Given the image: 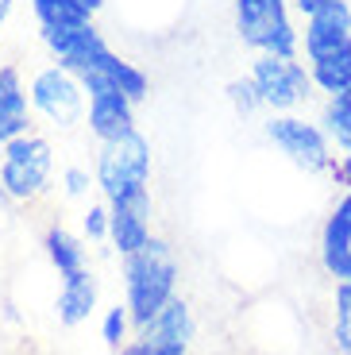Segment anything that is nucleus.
<instances>
[{"mask_svg": "<svg viewBox=\"0 0 351 355\" xmlns=\"http://www.w3.org/2000/svg\"><path fill=\"white\" fill-rule=\"evenodd\" d=\"M309 73H313V85L320 93H328V97L351 89V46H343L336 54H325V58H313Z\"/></svg>", "mask_w": 351, "mask_h": 355, "instance_id": "a211bd4d", "label": "nucleus"}, {"mask_svg": "<svg viewBox=\"0 0 351 355\" xmlns=\"http://www.w3.org/2000/svg\"><path fill=\"white\" fill-rule=\"evenodd\" d=\"M54 155L51 143L43 135H19L4 147V162H0V189L12 201H35L46 186H51Z\"/></svg>", "mask_w": 351, "mask_h": 355, "instance_id": "20e7f679", "label": "nucleus"}, {"mask_svg": "<svg viewBox=\"0 0 351 355\" xmlns=\"http://www.w3.org/2000/svg\"><path fill=\"white\" fill-rule=\"evenodd\" d=\"M43 248H46V259H51V266L58 270L62 278H70V275H78V270H85V248H81V240L74 236V232H66L62 224L46 228Z\"/></svg>", "mask_w": 351, "mask_h": 355, "instance_id": "dca6fc26", "label": "nucleus"}, {"mask_svg": "<svg viewBox=\"0 0 351 355\" xmlns=\"http://www.w3.org/2000/svg\"><path fill=\"white\" fill-rule=\"evenodd\" d=\"M228 101H232V108H236L239 116H251V112L263 108V97H259V85L251 81V73H247V78L228 81Z\"/></svg>", "mask_w": 351, "mask_h": 355, "instance_id": "b1692460", "label": "nucleus"}, {"mask_svg": "<svg viewBox=\"0 0 351 355\" xmlns=\"http://www.w3.org/2000/svg\"><path fill=\"white\" fill-rule=\"evenodd\" d=\"M78 78L89 93V132L97 135L101 143L135 132V101L128 97L116 81H108L105 73H97V70H85V73H78Z\"/></svg>", "mask_w": 351, "mask_h": 355, "instance_id": "6e6552de", "label": "nucleus"}, {"mask_svg": "<svg viewBox=\"0 0 351 355\" xmlns=\"http://www.w3.org/2000/svg\"><path fill=\"white\" fill-rule=\"evenodd\" d=\"M31 132V112H27V89L12 62L0 66V147Z\"/></svg>", "mask_w": 351, "mask_h": 355, "instance_id": "ddd939ff", "label": "nucleus"}, {"mask_svg": "<svg viewBox=\"0 0 351 355\" xmlns=\"http://www.w3.org/2000/svg\"><path fill=\"white\" fill-rule=\"evenodd\" d=\"M332 344L340 355H351V282H336L332 293Z\"/></svg>", "mask_w": 351, "mask_h": 355, "instance_id": "412c9836", "label": "nucleus"}, {"mask_svg": "<svg viewBox=\"0 0 351 355\" xmlns=\"http://www.w3.org/2000/svg\"><path fill=\"white\" fill-rule=\"evenodd\" d=\"M325 4H332V0H293V8H298L301 16H313V12L325 8Z\"/></svg>", "mask_w": 351, "mask_h": 355, "instance_id": "cd10ccee", "label": "nucleus"}, {"mask_svg": "<svg viewBox=\"0 0 351 355\" xmlns=\"http://www.w3.org/2000/svg\"><path fill=\"white\" fill-rule=\"evenodd\" d=\"M123 290H128V313L132 324L143 329L162 305L178 293V259L166 240L151 236L135 255L123 259Z\"/></svg>", "mask_w": 351, "mask_h": 355, "instance_id": "f257e3e1", "label": "nucleus"}, {"mask_svg": "<svg viewBox=\"0 0 351 355\" xmlns=\"http://www.w3.org/2000/svg\"><path fill=\"white\" fill-rule=\"evenodd\" d=\"M93 305H97V278H93V270H78V275L62 278V290H58V320L66 324V329H78L81 320H89V313H93Z\"/></svg>", "mask_w": 351, "mask_h": 355, "instance_id": "4468645a", "label": "nucleus"}, {"mask_svg": "<svg viewBox=\"0 0 351 355\" xmlns=\"http://www.w3.org/2000/svg\"><path fill=\"white\" fill-rule=\"evenodd\" d=\"M147 182H151V143L139 132H128L120 139L101 143L97 186L108 201L139 193V189H147Z\"/></svg>", "mask_w": 351, "mask_h": 355, "instance_id": "7ed1b4c3", "label": "nucleus"}, {"mask_svg": "<svg viewBox=\"0 0 351 355\" xmlns=\"http://www.w3.org/2000/svg\"><path fill=\"white\" fill-rule=\"evenodd\" d=\"M108 240L123 259L135 255L151 240V193L139 189L132 197L108 201Z\"/></svg>", "mask_w": 351, "mask_h": 355, "instance_id": "1a4fd4ad", "label": "nucleus"}, {"mask_svg": "<svg viewBox=\"0 0 351 355\" xmlns=\"http://www.w3.org/2000/svg\"><path fill=\"white\" fill-rule=\"evenodd\" d=\"M128 324H132V313H128V305H116V309H108L105 320H101V340H105L112 352H120V347L128 344Z\"/></svg>", "mask_w": 351, "mask_h": 355, "instance_id": "5701e85b", "label": "nucleus"}, {"mask_svg": "<svg viewBox=\"0 0 351 355\" xmlns=\"http://www.w3.org/2000/svg\"><path fill=\"white\" fill-rule=\"evenodd\" d=\"M89 70H97V73H105L108 81H116V85H120L123 93L135 101V105H139V101H147V93H151V78H147V73H143L135 62L120 58L112 46H108V51H101L97 62L89 66ZM81 73H85V70H81Z\"/></svg>", "mask_w": 351, "mask_h": 355, "instance_id": "2eb2a0df", "label": "nucleus"}, {"mask_svg": "<svg viewBox=\"0 0 351 355\" xmlns=\"http://www.w3.org/2000/svg\"><path fill=\"white\" fill-rule=\"evenodd\" d=\"M266 139H271L298 170H305V174L332 170V135L320 124H309L305 116L274 112L271 120H266Z\"/></svg>", "mask_w": 351, "mask_h": 355, "instance_id": "39448f33", "label": "nucleus"}, {"mask_svg": "<svg viewBox=\"0 0 351 355\" xmlns=\"http://www.w3.org/2000/svg\"><path fill=\"white\" fill-rule=\"evenodd\" d=\"M62 186H66V197H85L93 182H89V170L66 166V174H62Z\"/></svg>", "mask_w": 351, "mask_h": 355, "instance_id": "a878e982", "label": "nucleus"}, {"mask_svg": "<svg viewBox=\"0 0 351 355\" xmlns=\"http://www.w3.org/2000/svg\"><path fill=\"white\" fill-rule=\"evenodd\" d=\"M31 12H35V19H39V27H43V31L89 24V12L81 8L78 0H31Z\"/></svg>", "mask_w": 351, "mask_h": 355, "instance_id": "6ab92c4d", "label": "nucleus"}, {"mask_svg": "<svg viewBox=\"0 0 351 355\" xmlns=\"http://www.w3.org/2000/svg\"><path fill=\"white\" fill-rule=\"evenodd\" d=\"M320 266L336 282H351V193L332 205L320 228Z\"/></svg>", "mask_w": 351, "mask_h": 355, "instance_id": "f8f14e48", "label": "nucleus"}, {"mask_svg": "<svg viewBox=\"0 0 351 355\" xmlns=\"http://www.w3.org/2000/svg\"><path fill=\"white\" fill-rule=\"evenodd\" d=\"M31 108L43 112L54 128H74L85 116V85L66 66H46L31 78Z\"/></svg>", "mask_w": 351, "mask_h": 355, "instance_id": "0eeeda50", "label": "nucleus"}, {"mask_svg": "<svg viewBox=\"0 0 351 355\" xmlns=\"http://www.w3.org/2000/svg\"><path fill=\"white\" fill-rule=\"evenodd\" d=\"M78 4H81V8L89 12V16H93V12H101V8H105V0H78Z\"/></svg>", "mask_w": 351, "mask_h": 355, "instance_id": "c85d7f7f", "label": "nucleus"}, {"mask_svg": "<svg viewBox=\"0 0 351 355\" xmlns=\"http://www.w3.org/2000/svg\"><path fill=\"white\" fill-rule=\"evenodd\" d=\"M320 128L332 135L336 147H340V143H351V89L328 97L325 112H320Z\"/></svg>", "mask_w": 351, "mask_h": 355, "instance_id": "aec40b11", "label": "nucleus"}, {"mask_svg": "<svg viewBox=\"0 0 351 355\" xmlns=\"http://www.w3.org/2000/svg\"><path fill=\"white\" fill-rule=\"evenodd\" d=\"M236 35L251 51L278 58H298L301 46L286 0H236Z\"/></svg>", "mask_w": 351, "mask_h": 355, "instance_id": "f03ea898", "label": "nucleus"}, {"mask_svg": "<svg viewBox=\"0 0 351 355\" xmlns=\"http://www.w3.org/2000/svg\"><path fill=\"white\" fill-rule=\"evenodd\" d=\"M116 355H189V344L170 340V336H158V332H139V336L128 340Z\"/></svg>", "mask_w": 351, "mask_h": 355, "instance_id": "4be33fe9", "label": "nucleus"}, {"mask_svg": "<svg viewBox=\"0 0 351 355\" xmlns=\"http://www.w3.org/2000/svg\"><path fill=\"white\" fill-rule=\"evenodd\" d=\"M340 151H343L340 159H332V174H336V182L351 193V143H340Z\"/></svg>", "mask_w": 351, "mask_h": 355, "instance_id": "bb28decb", "label": "nucleus"}, {"mask_svg": "<svg viewBox=\"0 0 351 355\" xmlns=\"http://www.w3.org/2000/svg\"><path fill=\"white\" fill-rule=\"evenodd\" d=\"M12 12V0H0V31H4V19H8Z\"/></svg>", "mask_w": 351, "mask_h": 355, "instance_id": "c756f323", "label": "nucleus"}, {"mask_svg": "<svg viewBox=\"0 0 351 355\" xmlns=\"http://www.w3.org/2000/svg\"><path fill=\"white\" fill-rule=\"evenodd\" d=\"M351 46V4L348 0H332L325 8H316L313 16H305V54L309 62L313 58H325Z\"/></svg>", "mask_w": 351, "mask_h": 355, "instance_id": "9b49d317", "label": "nucleus"}, {"mask_svg": "<svg viewBox=\"0 0 351 355\" xmlns=\"http://www.w3.org/2000/svg\"><path fill=\"white\" fill-rule=\"evenodd\" d=\"M251 81L259 85L263 108L274 112H293L313 97V73L298 58H278V54H259L251 66Z\"/></svg>", "mask_w": 351, "mask_h": 355, "instance_id": "423d86ee", "label": "nucleus"}, {"mask_svg": "<svg viewBox=\"0 0 351 355\" xmlns=\"http://www.w3.org/2000/svg\"><path fill=\"white\" fill-rule=\"evenodd\" d=\"M43 43L46 51L54 54V62L66 66L70 73H81L97 62V54L108 51L105 35H101L93 19L89 24H78V27H54V31H43Z\"/></svg>", "mask_w": 351, "mask_h": 355, "instance_id": "9d476101", "label": "nucleus"}, {"mask_svg": "<svg viewBox=\"0 0 351 355\" xmlns=\"http://www.w3.org/2000/svg\"><path fill=\"white\" fill-rule=\"evenodd\" d=\"M135 332H158V336H170V340L189 344V340H194V313H189V305L174 293V297H170V302L162 305V309H158L143 329H135Z\"/></svg>", "mask_w": 351, "mask_h": 355, "instance_id": "f3484780", "label": "nucleus"}, {"mask_svg": "<svg viewBox=\"0 0 351 355\" xmlns=\"http://www.w3.org/2000/svg\"><path fill=\"white\" fill-rule=\"evenodd\" d=\"M89 240H108V209L105 205H89V213L81 216Z\"/></svg>", "mask_w": 351, "mask_h": 355, "instance_id": "393cba45", "label": "nucleus"}]
</instances>
